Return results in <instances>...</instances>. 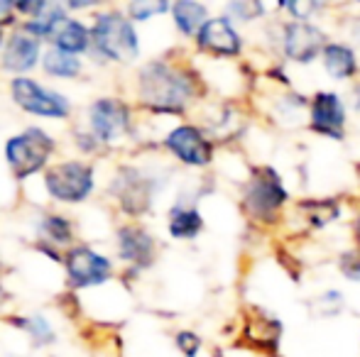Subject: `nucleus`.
<instances>
[{
	"label": "nucleus",
	"mask_w": 360,
	"mask_h": 357,
	"mask_svg": "<svg viewBox=\"0 0 360 357\" xmlns=\"http://www.w3.org/2000/svg\"><path fill=\"white\" fill-rule=\"evenodd\" d=\"M323 64L333 79H348L356 74V57L343 44H328L323 49Z\"/></svg>",
	"instance_id": "a211bd4d"
},
{
	"label": "nucleus",
	"mask_w": 360,
	"mask_h": 357,
	"mask_svg": "<svg viewBox=\"0 0 360 357\" xmlns=\"http://www.w3.org/2000/svg\"><path fill=\"white\" fill-rule=\"evenodd\" d=\"M321 42H323V34L307 22H292L285 32V49L294 62L309 64L311 59H316Z\"/></svg>",
	"instance_id": "9d476101"
},
{
	"label": "nucleus",
	"mask_w": 360,
	"mask_h": 357,
	"mask_svg": "<svg viewBox=\"0 0 360 357\" xmlns=\"http://www.w3.org/2000/svg\"><path fill=\"white\" fill-rule=\"evenodd\" d=\"M358 230H360V223H358Z\"/></svg>",
	"instance_id": "cd10ccee"
},
{
	"label": "nucleus",
	"mask_w": 360,
	"mask_h": 357,
	"mask_svg": "<svg viewBox=\"0 0 360 357\" xmlns=\"http://www.w3.org/2000/svg\"><path fill=\"white\" fill-rule=\"evenodd\" d=\"M44 184L52 198L64 203H81L94 191V169L84 162H64L49 169Z\"/></svg>",
	"instance_id": "20e7f679"
},
{
	"label": "nucleus",
	"mask_w": 360,
	"mask_h": 357,
	"mask_svg": "<svg viewBox=\"0 0 360 357\" xmlns=\"http://www.w3.org/2000/svg\"><path fill=\"white\" fill-rule=\"evenodd\" d=\"M15 13V3H8V0H0V22H10Z\"/></svg>",
	"instance_id": "a878e982"
},
{
	"label": "nucleus",
	"mask_w": 360,
	"mask_h": 357,
	"mask_svg": "<svg viewBox=\"0 0 360 357\" xmlns=\"http://www.w3.org/2000/svg\"><path fill=\"white\" fill-rule=\"evenodd\" d=\"M199 47L209 49L216 54H238L240 52V39H238L236 29L231 22L223 18L209 20L199 32Z\"/></svg>",
	"instance_id": "ddd939ff"
},
{
	"label": "nucleus",
	"mask_w": 360,
	"mask_h": 357,
	"mask_svg": "<svg viewBox=\"0 0 360 357\" xmlns=\"http://www.w3.org/2000/svg\"><path fill=\"white\" fill-rule=\"evenodd\" d=\"M67 271H69V281H72V286H76V289H81V286H96L110 276V260L89 248H74L67 255Z\"/></svg>",
	"instance_id": "423d86ee"
},
{
	"label": "nucleus",
	"mask_w": 360,
	"mask_h": 357,
	"mask_svg": "<svg viewBox=\"0 0 360 357\" xmlns=\"http://www.w3.org/2000/svg\"><path fill=\"white\" fill-rule=\"evenodd\" d=\"M118 248L123 260L138 264V267H147L152 262V255H155V240L140 228H120Z\"/></svg>",
	"instance_id": "2eb2a0df"
},
{
	"label": "nucleus",
	"mask_w": 360,
	"mask_h": 357,
	"mask_svg": "<svg viewBox=\"0 0 360 357\" xmlns=\"http://www.w3.org/2000/svg\"><path fill=\"white\" fill-rule=\"evenodd\" d=\"M174 13V22L176 27L184 34H199L201 27H204L209 20H206V8L199 3H189V0H181L172 8Z\"/></svg>",
	"instance_id": "f3484780"
},
{
	"label": "nucleus",
	"mask_w": 360,
	"mask_h": 357,
	"mask_svg": "<svg viewBox=\"0 0 360 357\" xmlns=\"http://www.w3.org/2000/svg\"><path fill=\"white\" fill-rule=\"evenodd\" d=\"M287 194L282 189L280 179L272 172H265L262 177H257L248 189V208L260 218V215H272L282 203H285Z\"/></svg>",
	"instance_id": "1a4fd4ad"
},
{
	"label": "nucleus",
	"mask_w": 360,
	"mask_h": 357,
	"mask_svg": "<svg viewBox=\"0 0 360 357\" xmlns=\"http://www.w3.org/2000/svg\"><path fill=\"white\" fill-rule=\"evenodd\" d=\"M13 323L22 325V328L34 338V343H37V345L52 343V340H54L52 328H49V323L42 318V316H32V318H27V321H13Z\"/></svg>",
	"instance_id": "4be33fe9"
},
{
	"label": "nucleus",
	"mask_w": 360,
	"mask_h": 357,
	"mask_svg": "<svg viewBox=\"0 0 360 357\" xmlns=\"http://www.w3.org/2000/svg\"><path fill=\"white\" fill-rule=\"evenodd\" d=\"M167 147L176 154L184 164L191 167H204L211 162V144L204 135L191 125H181V128L172 130L167 137Z\"/></svg>",
	"instance_id": "6e6552de"
},
{
	"label": "nucleus",
	"mask_w": 360,
	"mask_h": 357,
	"mask_svg": "<svg viewBox=\"0 0 360 357\" xmlns=\"http://www.w3.org/2000/svg\"><path fill=\"white\" fill-rule=\"evenodd\" d=\"M89 29L79 22V20H67L62 27L57 29L54 34V44H57L59 52H67V54H81L84 49H89Z\"/></svg>",
	"instance_id": "dca6fc26"
},
{
	"label": "nucleus",
	"mask_w": 360,
	"mask_h": 357,
	"mask_svg": "<svg viewBox=\"0 0 360 357\" xmlns=\"http://www.w3.org/2000/svg\"><path fill=\"white\" fill-rule=\"evenodd\" d=\"M94 47L101 57L113 59V62H133L138 57V34L128 18L120 13H105L96 20L94 29Z\"/></svg>",
	"instance_id": "f03ea898"
},
{
	"label": "nucleus",
	"mask_w": 360,
	"mask_h": 357,
	"mask_svg": "<svg viewBox=\"0 0 360 357\" xmlns=\"http://www.w3.org/2000/svg\"><path fill=\"white\" fill-rule=\"evenodd\" d=\"M10 90H13L15 103L27 113L42 115V118H67L69 115V100L62 93H54L34 83L32 79H13Z\"/></svg>",
	"instance_id": "39448f33"
},
{
	"label": "nucleus",
	"mask_w": 360,
	"mask_h": 357,
	"mask_svg": "<svg viewBox=\"0 0 360 357\" xmlns=\"http://www.w3.org/2000/svg\"><path fill=\"white\" fill-rule=\"evenodd\" d=\"M39 57V42L37 37L27 32H15L10 37L8 47H5L3 54V67L10 69V72H27L37 64Z\"/></svg>",
	"instance_id": "4468645a"
},
{
	"label": "nucleus",
	"mask_w": 360,
	"mask_h": 357,
	"mask_svg": "<svg viewBox=\"0 0 360 357\" xmlns=\"http://www.w3.org/2000/svg\"><path fill=\"white\" fill-rule=\"evenodd\" d=\"M54 147H57L54 140L39 128H30L27 133L8 140L5 157H8V164L13 169L15 179H27L34 172H39L49 162Z\"/></svg>",
	"instance_id": "7ed1b4c3"
},
{
	"label": "nucleus",
	"mask_w": 360,
	"mask_h": 357,
	"mask_svg": "<svg viewBox=\"0 0 360 357\" xmlns=\"http://www.w3.org/2000/svg\"><path fill=\"white\" fill-rule=\"evenodd\" d=\"M201 228H204V220H201V215L196 213L194 208H181V206L172 208V213H169V233L174 235V238H179V240L196 238Z\"/></svg>",
	"instance_id": "6ab92c4d"
},
{
	"label": "nucleus",
	"mask_w": 360,
	"mask_h": 357,
	"mask_svg": "<svg viewBox=\"0 0 360 357\" xmlns=\"http://www.w3.org/2000/svg\"><path fill=\"white\" fill-rule=\"evenodd\" d=\"M44 69H47V74H54L59 79H74L81 72V62L74 54L52 49V52L44 54Z\"/></svg>",
	"instance_id": "aec40b11"
},
{
	"label": "nucleus",
	"mask_w": 360,
	"mask_h": 357,
	"mask_svg": "<svg viewBox=\"0 0 360 357\" xmlns=\"http://www.w3.org/2000/svg\"><path fill=\"white\" fill-rule=\"evenodd\" d=\"M42 235H47L52 243H69L72 240V223L62 215H47L42 220Z\"/></svg>",
	"instance_id": "412c9836"
},
{
	"label": "nucleus",
	"mask_w": 360,
	"mask_h": 357,
	"mask_svg": "<svg viewBox=\"0 0 360 357\" xmlns=\"http://www.w3.org/2000/svg\"><path fill=\"white\" fill-rule=\"evenodd\" d=\"M233 13H238L243 20H252L257 13H262V5L257 3H240V5H231Z\"/></svg>",
	"instance_id": "393cba45"
},
{
	"label": "nucleus",
	"mask_w": 360,
	"mask_h": 357,
	"mask_svg": "<svg viewBox=\"0 0 360 357\" xmlns=\"http://www.w3.org/2000/svg\"><path fill=\"white\" fill-rule=\"evenodd\" d=\"M0 42H3V27H0Z\"/></svg>",
	"instance_id": "bb28decb"
},
{
	"label": "nucleus",
	"mask_w": 360,
	"mask_h": 357,
	"mask_svg": "<svg viewBox=\"0 0 360 357\" xmlns=\"http://www.w3.org/2000/svg\"><path fill=\"white\" fill-rule=\"evenodd\" d=\"M115 191H118L120 206H123L128 213L138 215V213H143V210H147V206H150V198H152L150 181L143 179L138 172H133V169H123V172H120Z\"/></svg>",
	"instance_id": "9b49d317"
},
{
	"label": "nucleus",
	"mask_w": 360,
	"mask_h": 357,
	"mask_svg": "<svg viewBox=\"0 0 360 357\" xmlns=\"http://www.w3.org/2000/svg\"><path fill=\"white\" fill-rule=\"evenodd\" d=\"M165 10H169L167 3H133L130 5V15H133L135 20H150L152 15H160V13H165Z\"/></svg>",
	"instance_id": "5701e85b"
},
{
	"label": "nucleus",
	"mask_w": 360,
	"mask_h": 357,
	"mask_svg": "<svg viewBox=\"0 0 360 357\" xmlns=\"http://www.w3.org/2000/svg\"><path fill=\"white\" fill-rule=\"evenodd\" d=\"M176 345H179L181 353H184L186 357H194L196 353H199V348H201V340L196 338L194 333H189V330H184V333L176 335Z\"/></svg>",
	"instance_id": "b1692460"
},
{
	"label": "nucleus",
	"mask_w": 360,
	"mask_h": 357,
	"mask_svg": "<svg viewBox=\"0 0 360 357\" xmlns=\"http://www.w3.org/2000/svg\"><path fill=\"white\" fill-rule=\"evenodd\" d=\"M130 113L120 100L113 98H101L91 105V128H94L96 137L103 142H113L128 130Z\"/></svg>",
	"instance_id": "0eeeda50"
},
{
	"label": "nucleus",
	"mask_w": 360,
	"mask_h": 357,
	"mask_svg": "<svg viewBox=\"0 0 360 357\" xmlns=\"http://www.w3.org/2000/svg\"><path fill=\"white\" fill-rule=\"evenodd\" d=\"M191 93L194 88H191L189 79L165 62L147 64L140 74V98L152 110L179 113L189 103Z\"/></svg>",
	"instance_id": "f257e3e1"
},
{
	"label": "nucleus",
	"mask_w": 360,
	"mask_h": 357,
	"mask_svg": "<svg viewBox=\"0 0 360 357\" xmlns=\"http://www.w3.org/2000/svg\"><path fill=\"white\" fill-rule=\"evenodd\" d=\"M314 128L319 133H326L328 137H341V128L346 123V110L338 95L333 93H319L311 108Z\"/></svg>",
	"instance_id": "f8f14e48"
}]
</instances>
